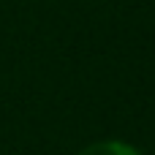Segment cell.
Segmentation results:
<instances>
[{
    "label": "cell",
    "instance_id": "obj_1",
    "mask_svg": "<svg viewBox=\"0 0 155 155\" xmlns=\"http://www.w3.org/2000/svg\"><path fill=\"white\" fill-rule=\"evenodd\" d=\"M76 155H142L136 147L125 144V142H95L90 147H84Z\"/></svg>",
    "mask_w": 155,
    "mask_h": 155
}]
</instances>
